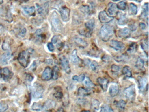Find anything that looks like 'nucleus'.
Masks as SVG:
<instances>
[{
	"label": "nucleus",
	"instance_id": "obj_1",
	"mask_svg": "<svg viewBox=\"0 0 149 112\" xmlns=\"http://www.w3.org/2000/svg\"><path fill=\"white\" fill-rule=\"evenodd\" d=\"M114 35V30L110 25H103L100 30L99 36L102 41L107 42Z\"/></svg>",
	"mask_w": 149,
	"mask_h": 112
},
{
	"label": "nucleus",
	"instance_id": "obj_2",
	"mask_svg": "<svg viewBox=\"0 0 149 112\" xmlns=\"http://www.w3.org/2000/svg\"><path fill=\"white\" fill-rule=\"evenodd\" d=\"M51 24L54 31L57 32H60L62 31L63 25L57 14L56 12H54L52 14L51 17Z\"/></svg>",
	"mask_w": 149,
	"mask_h": 112
},
{
	"label": "nucleus",
	"instance_id": "obj_3",
	"mask_svg": "<svg viewBox=\"0 0 149 112\" xmlns=\"http://www.w3.org/2000/svg\"><path fill=\"white\" fill-rule=\"evenodd\" d=\"M30 54L28 50L22 51L18 55V60L19 64L24 67H26L30 62Z\"/></svg>",
	"mask_w": 149,
	"mask_h": 112
},
{
	"label": "nucleus",
	"instance_id": "obj_4",
	"mask_svg": "<svg viewBox=\"0 0 149 112\" xmlns=\"http://www.w3.org/2000/svg\"><path fill=\"white\" fill-rule=\"evenodd\" d=\"M124 94L126 98L128 100H133L136 96V90L135 85H132L126 88L124 90Z\"/></svg>",
	"mask_w": 149,
	"mask_h": 112
},
{
	"label": "nucleus",
	"instance_id": "obj_5",
	"mask_svg": "<svg viewBox=\"0 0 149 112\" xmlns=\"http://www.w3.org/2000/svg\"><path fill=\"white\" fill-rule=\"evenodd\" d=\"M60 64L61 68L66 73L69 74L70 73V65L69 61L66 57L63 56L60 58Z\"/></svg>",
	"mask_w": 149,
	"mask_h": 112
},
{
	"label": "nucleus",
	"instance_id": "obj_6",
	"mask_svg": "<svg viewBox=\"0 0 149 112\" xmlns=\"http://www.w3.org/2000/svg\"><path fill=\"white\" fill-rule=\"evenodd\" d=\"M0 76L3 80L8 81L12 77L13 74L7 67H4L0 70Z\"/></svg>",
	"mask_w": 149,
	"mask_h": 112
},
{
	"label": "nucleus",
	"instance_id": "obj_7",
	"mask_svg": "<svg viewBox=\"0 0 149 112\" xmlns=\"http://www.w3.org/2000/svg\"><path fill=\"white\" fill-rule=\"evenodd\" d=\"M44 89L43 87L39 84H35L33 88V95L35 99H40L43 96Z\"/></svg>",
	"mask_w": 149,
	"mask_h": 112
},
{
	"label": "nucleus",
	"instance_id": "obj_8",
	"mask_svg": "<svg viewBox=\"0 0 149 112\" xmlns=\"http://www.w3.org/2000/svg\"><path fill=\"white\" fill-rule=\"evenodd\" d=\"M110 47L116 51H122L125 49V45L123 43L119 41L112 40L110 43Z\"/></svg>",
	"mask_w": 149,
	"mask_h": 112
},
{
	"label": "nucleus",
	"instance_id": "obj_9",
	"mask_svg": "<svg viewBox=\"0 0 149 112\" xmlns=\"http://www.w3.org/2000/svg\"><path fill=\"white\" fill-rule=\"evenodd\" d=\"M59 12L62 20L64 22H67L69 20L70 10L65 6H63L59 8Z\"/></svg>",
	"mask_w": 149,
	"mask_h": 112
},
{
	"label": "nucleus",
	"instance_id": "obj_10",
	"mask_svg": "<svg viewBox=\"0 0 149 112\" xmlns=\"http://www.w3.org/2000/svg\"><path fill=\"white\" fill-rule=\"evenodd\" d=\"M98 18L100 22L103 23H108L114 19V17L108 15L104 11H102L99 13Z\"/></svg>",
	"mask_w": 149,
	"mask_h": 112
},
{
	"label": "nucleus",
	"instance_id": "obj_11",
	"mask_svg": "<svg viewBox=\"0 0 149 112\" xmlns=\"http://www.w3.org/2000/svg\"><path fill=\"white\" fill-rule=\"evenodd\" d=\"M97 82L101 86L103 90L105 92H106L108 90L109 80L105 78L99 77L97 79Z\"/></svg>",
	"mask_w": 149,
	"mask_h": 112
},
{
	"label": "nucleus",
	"instance_id": "obj_12",
	"mask_svg": "<svg viewBox=\"0 0 149 112\" xmlns=\"http://www.w3.org/2000/svg\"><path fill=\"white\" fill-rule=\"evenodd\" d=\"M52 78V70L51 67H47L45 68V70L42 76V79L43 81H49Z\"/></svg>",
	"mask_w": 149,
	"mask_h": 112
},
{
	"label": "nucleus",
	"instance_id": "obj_13",
	"mask_svg": "<svg viewBox=\"0 0 149 112\" xmlns=\"http://www.w3.org/2000/svg\"><path fill=\"white\" fill-rule=\"evenodd\" d=\"M107 9L108 13L111 17L116 16L118 14V9L116 7V5L114 3L111 2L109 3L107 6Z\"/></svg>",
	"mask_w": 149,
	"mask_h": 112
},
{
	"label": "nucleus",
	"instance_id": "obj_14",
	"mask_svg": "<svg viewBox=\"0 0 149 112\" xmlns=\"http://www.w3.org/2000/svg\"><path fill=\"white\" fill-rule=\"evenodd\" d=\"M119 92V87L116 83H112L109 87V93L111 97H115L118 94Z\"/></svg>",
	"mask_w": 149,
	"mask_h": 112
},
{
	"label": "nucleus",
	"instance_id": "obj_15",
	"mask_svg": "<svg viewBox=\"0 0 149 112\" xmlns=\"http://www.w3.org/2000/svg\"><path fill=\"white\" fill-rule=\"evenodd\" d=\"M12 54L10 51L3 54L0 58V64L2 65H6L8 64V61L12 58Z\"/></svg>",
	"mask_w": 149,
	"mask_h": 112
},
{
	"label": "nucleus",
	"instance_id": "obj_16",
	"mask_svg": "<svg viewBox=\"0 0 149 112\" xmlns=\"http://www.w3.org/2000/svg\"><path fill=\"white\" fill-rule=\"evenodd\" d=\"M92 90L91 88H85L84 87H80L78 90V94L79 96L84 97L90 95L92 93Z\"/></svg>",
	"mask_w": 149,
	"mask_h": 112
},
{
	"label": "nucleus",
	"instance_id": "obj_17",
	"mask_svg": "<svg viewBox=\"0 0 149 112\" xmlns=\"http://www.w3.org/2000/svg\"><path fill=\"white\" fill-rule=\"evenodd\" d=\"M130 35V31L127 28L120 29L118 31V36L122 39H126Z\"/></svg>",
	"mask_w": 149,
	"mask_h": 112
},
{
	"label": "nucleus",
	"instance_id": "obj_18",
	"mask_svg": "<svg viewBox=\"0 0 149 112\" xmlns=\"http://www.w3.org/2000/svg\"><path fill=\"white\" fill-rule=\"evenodd\" d=\"M70 59H71V62L74 65H79L81 64V59L77 56V51L76 49H74L72 52L71 55V57H70Z\"/></svg>",
	"mask_w": 149,
	"mask_h": 112
},
{
	"label": "nucleus",
	"instance_id": "obj_19",
	"mask_svg": "<svg viewBox=\"0 0 149 112\" xmlns=\"http://www.w3.org/2000/svg\"><path fill=\"white\" fill-rule=\"evenodd\" d=\"M74 42L77 47L81 48H84L87 47L88 43L85 40L80 38H76Z\"/></svg>",
	"mask_w": 149,
	"mask_h": 112
},
{
	"label": "nucleus",
	"instance_id": "obj_20",
	"mask_svg": "<svg viewBox=\"0 0 149 112\" xmlns=\"http://www.w3.org/2000/svg\"><path fill=\"white\" fill-rule=\"evenodd\" d=\"M147 84V79L146 78H140L138 81V88L140 91H143L146 88Z\"/></svg>",
	"mask_w": 149,
	"mask_h": 112
},
{
	"label": "nucleus",
	"instance_id": "obj_21",
	"mask_svg": "<svg viewBox=\"0 0 149 112\" xmlns=\"http://www.w3.org/2000/svg\"><path fill=\"white\" fill-rule=\"evenodd\" d=\"M128 19L126 14H121L118 19V23L119 25H126L128 23Z\"/></svg>",
	"mask_w": 149,
	"mask_h": 112
},
{
	"label": "nucleus",
	"instance_id": "obj_22",
	"mask_svg": "<svg viewBox=\"0 0 149 112\" xmlns=\"http://www.w3.org/2000/svg\"><path fill=\"white\" fill-rule=\"evenodd\" d=\"M56 103L54 101L52 100H48L45 102L44 104V108L46 110H50L55 107Z\"/></svg>",
	"mask_w": 149,
	"mask_h": 112
},
{
	"label": "nucleus",
	"instance_id": "obj_23",
	"mask_svg": "<svg viewBox=\"0 0 149 112\" xmlns=\"http://www.w3.org/2000/svg\"><path fill=\"white\" fill-rule=\"evenodd\" d=\"M128 12L130 15H136L137 14V7L133 3H130L128 5Z\"/></svg>",
	"mask_w": 149,
	"mask_h": 112
},
{
	"label": "nucleus",
	"instance_id": "obj_24",
	"mask_svg": "<svg viewBox=\"0 0 149 112\" xmlns=\"http://www.w3.org/2000/svg\"><path fill=\"white\" fill-rule=\"evenodd\" d=\"M94 25H95V23H94V19H91L85 23V27L86 30L92 33L93 30L94 28Z\"/></svg>",
	"mask_w": 149,
	"mask_h": 112
},
{
	"label": "nucleus",
	"instance_id": "obj_25",
	"mask_svg": "<svg viewBox=\"0 0 149 112\" xmlns=\"http://www.w3.org/2000/svg\"><path fill=\"white\" fill-rule=\"evenodd\" d=\"M100 102L98 100H95L92 102L91 104V108L93 112H98L100 109Z\"/></svg>",
	"mask_w": 149,
	"mask_h": 112
},
{
	"label": "nucleus",
	"instance_id": "obj_26",
	"mask_svg": "<svg viewBox=\"0 0 149 112\" xmlns=\"http://www.w3.org/2000/svg\"><path fill=\"white\" fill-rule=\"evenodd\" d=\"M122 74L126 77L131 78L132 76V70L130 67L126 66L123 67L122 70Z\"/></svg>",
	"mask_w": 149,
	"mask_h": 112
},
{
	"label": "nucleus",
	"instance_id": "obj_27",
	"mask_svg": "<svg viewBox=\"0 0 149 112\" xmlns=\"http://www.w3.org/2000/svg\"><path fill=\"white\" fill-rule=\"evenodd\" d=\"M24 12L30 16H34L35 15L36 9L34 7H31L30 8L25 7L24 8Z\"/></svg>",
	"mask_w": 149,
	"mask_h": 112
},
{
	"label": "nucleus",
	"instance_id": "obj_28",
	"mask_svg": "<svg viewBox=\"0 0 149 112\" xmlns=\"http://www.w3.org/2000/svg\"><path fill=\"white\" fill-rule=\"evenodd\" d=\"M144 60L141 58H139L136 63V66L137 68L139 70L142 71L144 69Z\"/></svg>",
	"mask_w": 149,
	"mask_h": 112
},
{
	"label": "nucleus",
	"instance_id": "obj_29",
	"mask_svg": "<svg viewBox=\"0 0 149 112\" xmlns=\"http://www.w3.org/2000/svg\"><path fill=\"white\" fill-rule=\"evenodd\" d=\"M48 5L47 4H46L44 6H37V10L38 13L40 14H47L48 12Z\"/></svg>",
	"mask_w": 149,
	"mask_h": 112
},
{
	"label": "nucleus",
	"instance_id": "obj_30",
	"mask_svg": "<svg viewBox=\"0 0 149 112\" xmlns=\"http://www.w3.org/2000/svg\"><path fill=\"white\" fill-rule=\"evenodd\" d=\"M126 6L127 2L126 0H123V1H120L116 5L117 9L122 10V11L126 10Z\"/></svg>",
	"mask_w": 149,
	"mask_h": 112
},
{
	"label": "nucleus",
	"instance_id": "obj_31",
	"mask_svg": "<svg viewBox=\"0 0 149 112\" xmlns=\"http://www.w3.org/2000/svg\"><path fill=\"white\" fill-rule=\"evenodd\" d=\"M59 69L57 66H55L53 67L52 70V78L54 80H57L59 77Z\"/></svg>",
	"mask_w": 149,
	"mask_h": 112
},
{
	"label": "nucleus",
	"instance_id": "obj_32",
	"mask_svg": "<svg viewBox=\"0 0 149 112\" xmlns=\"http://www.w3.org/2000/svg\"><path fill=\"white\" fill-rule=\"evenodd\" d=\"M100 112H114L113 109L109 105L103 104L101 107Z\"/></svg>",
	"mask_w": 149,
	"mask_h": 112
},
{
	"label": "nucleus",
	"instance_id": "obj_33",
	"mask_svg": "<svg viewBox=\"0 0 149 112\" xmlns=\"http://www.w3.org/2000/svg\"><path fill=\"white\" fill-rule=\"evenodd\" d=\"M126 103L125 101L123 100H120L117 102L116 105L119 109L120 110H124L126 107Z\"/></svg>",
	"mask_w": 149,
	"mask_h": 112
},
{
	"label": "nucleus",
	"instance_id": "obj_34",
	"mask_svg": "<svg viewBox=\"0 0 149 112\" xmlns=\"http://www.w3.org/2000/svg\"><path fill=\"white\" fill-rule=\"evenodd\" d=\"M85 78V76L84 74H80V76H73V80L77 82H83Z\"/></svg>",
	"mask_w": 149,
	"mask_h": 112
},
{
	"label": "nucleus",
	"instance_id": "obj_35",
	"mask_svg": "<svg viewBox=\"0 0 149 112\" xmlns=\"http://www.w3.org/2000/svg\"><path fill=\"white\" fill-rule=\"evenodd\" d=\"M90 66H91V68H92V70L94 72L98 71L100 67L98 63L95 60H94L92 62Z\"/></svg>",
	"mask_w": 149,
	"mask_h": 112
},
{
	"label": "nucleus",
	"instance_id": "obj_36",
	"mask_svg": "<svg viewBox=\"0 0 149 112\" xmlns=\"http://www.w3.org/2000/svg\"><path fill=\"white\" fill-rule=\"evenodd\" d=\"M143 12H142V15L143 17H145L148 16V3H145L143 5L142 7Z\"/></svg>",
	"mask_w": 149,
	"mask_h": 112
},
{
	"label": "nucleus",
	"instance_id": "obj_37",
	"mask_svg": "<svg viewBox=\"0 0 149 112\" xmlns=\"http://www.w3.org/2000/svg\"><path fill=\"white\" fill-rule=\"evenodd\" d=\"M84 84L88 88H92L94 86V84L90 80V78L88 77H86L84 81Z\"/></svg>",
	"mask_w": 149,
	"mask_h": 112
},
{
	"label": "nucleus",
	"instance_id": "obj_38",
	"mask_svg": "<svg viewBox=\"0 0 149 112\" xmlns=\"http://www.w3.org/2000/svg\"><path fill=\"white\" fill-rule=\"evenodd\" d=\"M31 108L32 110L34 111H40L43 108V107L40 103L34 102L32 105Z\"/></svg>",
	"mask_w": 149,
	"mask_h": 112
},
{
	"label": "nucleus",
	"instance_id": "obj_39",
	"mask_svg": "<svg viewBox=\"0 0 149 112\" xmlns=\"http://www.w3.org/2000/svg\"><path fill=\"white\" fill-rule=\"evenodd\" d=\"M79 9H80V11H81L82 12L86 14L89 13V12H90V8H89V7L88 6H81L80 7Z\"/></svg>",
	"mask_w": 149,
	"mask_h": 112
},
{
	"label": "nucleus",
	"instance_id": "obj_40",
	"mask_svg": "<svg viewBox=\"0 0 149 112\" xmlns=\"http://www.w3.org/2000/svg\"><path fill=\"white\" fill-rule=\"evenodd\" d=\"M141 47H142V49L143 50L146 52L148 54V40L147 41H145L141 43Z\"/></svg>",
	"mask_w": 149,
	"mask_h": 112
},
{
	"label": "nucleus",
	"instance_id": "obj_41",
	"mask_svg": "<svg viewBox=\"0 0 149 112\" xmlns=\"http://www.w3.org/2000/svg\"><path fill=\"white\" fill-rule=\"evenodd\" d=\"M111 71L114 73H117L120 71V67L116 65H113L111 67Z\"/></svg>",
	"mask_w": 149,
	"mask_h": 112
},
{
	"label": "nucleus",
	"instance_id": "obj_42",
	"mask_svg": "<svg viewBox=\"0 0 149 112\" xmlns=\"http://www.w3.org/2000/svg\"><path fill=\"white\" fill-rule=\"evenodd\" d=\"M2 49L4 50L8 51V50H10V47L9 44L8 43L4 42V43L2 45Z\"/></svg>",
	"mask_w": 149,
	"mask_h": 112
},
{
	"label": "nucleus",
	"instance_id": "obj_43",
	"mask_svg": "<svg viewBox=\"0 0 149 112\" xmlns=\"http://www.w3.org/2000/svg\"><path fill=\"white\" fill-rule=\"evenodd\" d=\"M48 48L50 51H53L54 49V47L52 43H49L47 44Z\"/></svg>",
	"mask_w": 149,
	"mask_h": 112
},
{
	"label": "nucleus",
	"instance_id": "obj_44",
	"mask_svg": "<svg viewBox=\"0 0 149 112\" xmlns=\"http://www.w3.org/2000/svg\"><path fill=\"white\" fill-rule=\"evenodd\" d=\"M8 106H3L1 103H0V112H4L8 109Z\"/></svg>",
	"mask_w": 149,
	"mask_h": 112
},
{
	"label": "nucleus",
	"instance_id": "obj_45",
	"mask_svg": "<svg viewBox=\"0 0 149 112\" xmlns=\"http://www.w3.org/2000/svg\"><path fill=\"white\" fill-rule=\"evenodd\" d=\"M54 96L57 99H61L63 96V93L60 91H57L54 94Z\"/></svg>",
	"mask_w": 149,
	"mask_h": 112
},
{
	"label": "nucleus",
	"instance_id": "obj_46",
	"mask_svg": "<svg viewBox=\"0 0 149 112\" xmlns=\"http://www.w3.org/2000/svg\"><path fill=\"white\" fill-rule=\"evenodd\" d=\"M102 60H103V61L105 62H108L109 61H110L111 60V58L109 56L106 55L105 56L103 57Z\"/></svg>",
	"mask_w": 149,
	"mask_h": 112
},
{
	"label": "nucleus",
	"instance_id": "obj_47",
	"mask_svg": "<svg viewBox=\"0 0 149 112\" xmlns=\"http://www.w3.org/2000/svg\"><path fill=\"white\" fill-rule=\"evenodd\" d=\"M137 25L135 24V23L129 25V28H130L131 30L134 31L136 30L137 29Z\"/></svg>",
	"mask_w": 149,
	"mask_h": 112
},
{
	"label": "nucleus",
	"instance_id": "obj_48",
	"mask_svg": "<svg viewBox=\"0 0 149 112\" xmlns=\"http://www.w3.org/2000/svg\"><path fill=\"white\" fill-rule=\"evenodd\" d=\"M26 30L25 29V28H23L21 31L20 32V33H19V35H20L21 36L24 37L25 36V34H26Z\"/></svg>",
	"mask_w": 149,
	"mask_h": 112
},
{
	"label": "nucleus",
	"instance_id": "obj_49",
	"mask_svg": "<svg viewBox=\"0 0 149 112\" xmlns=\"http://www.w3.org/2000/svg\"><path fill=\"white\" fill-rule=\"evenodd\" d=\"M58 41V36H55L53 37V38L52 40V42L53 43L55 44V43L57 42Z\"/></svg>",
	"mask_w": 149,
	"mask_h": 112
},
{
	"label": "nucleus",
	"instance_id": "obj_50",
	"mask_svg": "<svg viewBox=\"0 0 149 112\" xmlns=\"http://www.w3.org/2000/svg\"><path fill=\"white\" fill-rule=\"evenodd\" d=\"M139 26H140V28L142 29V30H144L146 28V25L144 23H139Z\"/></svg>",
	"mask_w": 149,
	"mask_h": 112
},
{
	"label": "nucleus",
	"instance_id": "obj_51",
	"mask_svg": "<svg viewBox=\"0 0 149 112\" xmlns=\"http://www.w3.org/2000/svg\"><path fill=\"white\" fill-rule=\"evenodd\" d=\"M31 70H33V71H34V70L36 69V64L35 62L33 63L31 67Z\"/></svg>",
	"mask_w": 149,
	"mask_h": 112
},
{
	"label": "nucleus",
	"instance_id": "obj_52",
	"mask_svg": "<svg viewBox=\"0 0 149 112\" xmlns=\"http://www.w3.org/2000/svg\"><path fill=\"white\" fill-rule=\"evenodd\" d=\"M133 1H137V2H140L142 1V0H133Z\"/></svg>",
	"mask_w": 149,
	"mask_h": 112
},
{
	"label": "nucleus",
	"instance_id": "obj_53",
	"mask_svg": "<svg viewBox=\"0 0 149 112\" xmlns=\"http://www.w3.org/2000/svg\"><path fill=\"white\" fill-rule=\"evenodd\" d=\"M3 3V0H0V5H1Z\"/></svg>",
	"mask_w": 149,
	"mask_h": 112
},
{
	"label": "nucleus",
	"instance_id": "obj_54",
	"mask_svg": "<svg viewBox=\"0 0 149 112\" xmlns=\"http://www.w3.org/2000/svg\"><path fill=\"white\" fill-rule=\"evenodd\" d=\"M82 112H90V111L88 110H84V111H82Z\"/></svg>",
	"mask_w": 149,
	"mask_h": 112
},
{
	"label": "nucleus",
	"instance_id": "obj_55",
	"mask_svg": "<svg viewBox=\"0 0 149 112\" xmlns=\"http://www.w3.org/2000/svg\"><path fill=\"white\" fill-rule=\"evenodd\" d=\"M113 1H115V2H116V1H120V0H112Z\"/></svg>",
	"mask_w": 149,
	"mask_h": 112
},
{
	"label": "nucleus",
	"instance_id": "obj_56",
	"mask_svg": "<svg viewBox=\"0 0 149 112\" xmlns=\"http://www.w3.org/2000/svg\"><path fill=\"white\" fill-rule=\"evenodd\" d=\"M99 1H101V2H103V1H105V0H99Z\"/></svg>",
	"mask_w": 149,
	"mask_h": 112
},
{
	"label": "nucleus",
	"instance_id": "obj_57",
	"mask_svg": "<svg viewBox=\"0 0 149 112\" xmlns=\"http://www.w3.org/2000/svg\"><path fill=\"white\" fill-rule=\"evenodd\" d=\"M133 112H138V111H133Z\"/></svg>",
	"mask_w": 149,
	"mask_h": 112
},
{
	"label": "nucleus",
	"instance_id": "obj_58",
	"mask_svg": "<svg viewBox=\"0 0 149 112\" xmlns=\"http://www.w3.org/2000/svg\"><path fill=\"white\" fill-rule=\"evenodd\" d=\"M0 41H1V40H0Z\"/></svg>",
	"mask_w": 149,
	"mask_h": 112
}]
</instances>
